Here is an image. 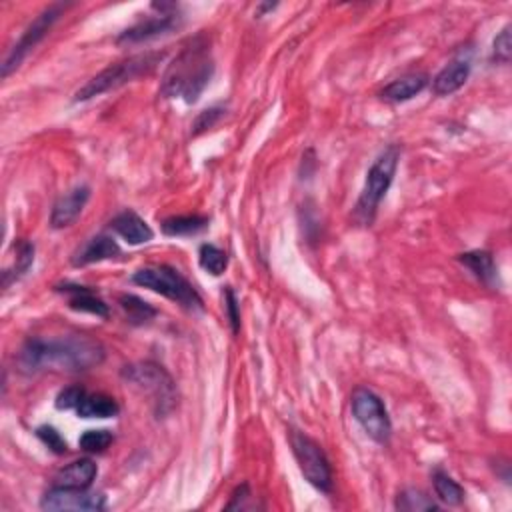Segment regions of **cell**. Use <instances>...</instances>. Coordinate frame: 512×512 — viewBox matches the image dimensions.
<instances>
[{"label": "cell", "instance_id": "2e32d148", "mask_svg": "<svg viewBox=\"0 0 512 512\" xmlns=\"http://www.w3.org/2000/svg\"><path fill=\"white\" fill-rule=\"evenodd\" d=\"M470 76V62L464 59H456L448 62L446 67L432 78V92L436 96H451L467 84Z\"/></svg>", "mask_w": 512, "mask_h": 512}, {"label": "cell", "instance_id": "5bb4252c", "mask_svg": "<svg viewBox=\"0 0 512 512\" xmlns=\"http://www.w3.org/2000/svg\"><path fill=\"white\" fill-rule=\"evenodd\" d=\"M120 256V246L112 236L108 235H96L92 238H88L86 243L78 248L72 256V264L75 267H88V264L118 259Z\"/></svg>", "mask_w": 512, "mask_h": 512}, {"label": "cell", "instance_id": "30bf717a", "mask_svg": "<svg viewBox=\"0 0 512 512\" xmlns=\"http://www.w3.org/2000/svg\"><path fill=\"white\" fill-rule=\"evenodd\" d=\"M40 508L48 512H100L107 508V496L88 488L52 486L44 492Z\"/></svg>", "mask_w": 512, "mask_h": 512}, {"label": "cell", "instance_id": "f1b7e54d", "mask_svg": "<svg viewBox=\"0 0 512 512\" xmlns=\"http://www.w3.org/2000/svg\"><path fill=\"white\" fill-rule=\"evenodd\" d=\"M84 395H86V390L83 387H78V384H72V387H67L59 392L54 404H56V408H59V411H72V408L76 411V406L80 404V400H83Z\"/></svg>", "mask_w": 512, "mask_h": 512}, {"label": "cell", "instance_id": "7c38bea8", "mask_svg": "<svg viewBox=\"0 0 512 512\" xmlns=\"http://www.w3.org/2000/svg\"><path fill=\"white\" fill-rule=\"evenodd\" d=\"M88 198H91V188L86 184H80V187H75L67 195H62L52 206L51 227L54 230L72 227L78 220V216L83 214Z\"/></svg>", "mask_w": 512, "mask_h": 512}, {"label": "cell", "instance_id": "484cf974", "mask_svg": "<svg viewBox=\"0 0 512 512\" xmlns=\"http://www.w3.org/2000/svg\"><path fill=\"white\" fill-rule=\"evenodd\" d=\"M198 264L208 275L220 276L228 267V254L214 244H203L198 248Z\"/></svg>", "mask_w": 512, "mask_h": 512}, {"label": "cell", "instance_id": "8fae6325", "mask_svg": "<svg viewBox=\"0 0 512 512\" xmlns=\"http://www.w3.org/2000/svg\"><path fill=\"white\" fill-rule=\"evenodd\" d=\"M179 16L172 12H160L156 16H150V19H144L140 22H136L134 27L126 28L124 32H120L116 43L118 44H140L148 43V40H155L158 36H164L168 32H172L174 28H179Z\"/></svg>", "mask_w": 512, "mask_h": 512}, {"label": "cell", "instance_id": "6da1fadb", "mask_svg": "<svg viewBox=\"0 0 512 512\" xmlns=\"http://www.w3.org/2000/svg\"><path fill=\"white\" fill-rule=\"evenodd\" d=\"M107 358L99 340L84 334L54 336V339H28L16 355V366L22 374H36L40 371L59 372H86L100 366Z\"/></svg>", "mask_w": 512, "mask_h": 512}, {"label": "cell", "instance_id": "d6a6232c", "mask_svg": "<svg viewBox=\"0 0 512 512\" xmlns=\"http://www.w3.org/2000/svg\"><path fill=\"white\" fill-rule=\"evenodd\" d=\"M251 499V491H248V484H240L235 492H232V499L227 504V510H240L244 508V502Z\"/></svg>", "mask_w": 512, "mask_h": 512}, {"label": "cell", "instance_id": "7a4b0ae2", "mask_svg": "<svg viewBox=\"0 0 512 512\" xmlns=\"http://www.w3.org/2000/svg\"><path fill=\"white\" fill-rule=\"evenodd\" d=\"M212 75L214 60L211 48H208V43L203 36H196L168 64L163 84H160V94L164 99L180 96L184 102L195 104L208 83H211Z\"/></svg>", "mask_w": 512, "mask_h": 512}, {"label": "cell", "instance_id": "ba28073f", "mask_svg": "<svg viewBox=\"0 0 512 512\" xmlns=\"http://www.w3.org/2000/svg\"><path fill=\"white\" fill-rule=\"evenodd\" d=\"M350 411L363 430L374 443L388 444L392 436V422L382 398L371 388L358 387L350 396Z\"/></svg>", "mask_w": 512, "mask_h": 512}, {"label": "cell", "instance_id": "83f0119b", "mask_svg": "<svg viewBox=\"0 0 512 512\" xmlns=\"http://www.w3.org/2000/svg\"><path fill=\"white\" fill-rule=\"evenodd\" d=\"M36 436L43 440V444L48 446V451H52L54 454H67L68 452L67 440H64V436L54 427H48V424H44V427H38Z\"/></svg>", "mask_w": 512, "mask_h": 512}, {"label": "cell", "instance_id": "7402d4cb", "mask_svg": "<svg viewBox=\"0 0 512 512\" xmlns=\"http://www.w3.org/2000/svg\"><path fill=\"white\" fill-rule=\"evenodd\" d=\"M14 252L16 259L12 267H6L3 272V288H8L12 283H16V280H20L30 270L32 264H35V244L28 243V240H16Z\"/></svg>", "mask_w": 512, "mask_h": 512}, {"label": "cell", "instance_id": "4fadbf2b", "mask_svg": "<svg viewBox=\"0 0 512 512\" xmlns=\"http://www.w3.org/2000/svg\"><path fill=\"white\" fill-rule=\"evenodd\" d=\"M110 228L132 246L147 244L155 238V230L150 228V224L134 211H123L116 214L115 219L110 220Z\"/></svg>", "mask_w": 512, "mask_h": 512}, {"label": "cell", "instance_id": "ac0fdd59", "mask_svg": "<svg viewBox=\"0 0 512 512\" xmlns=\"http://www.w3.org/2000/svg\"><path fill=\"white\" fill-rule=\"evenodd\" d=\"M428 84V76L420 75V72H412V75H404L396 80H392L380 91V99L387 102H406L414 99L416 94H420Z\"/></svg>", "mask_w": 512, "mask_h": 512}, {"label": "cell", "instance_id": "f546056e", "mask_svg": "<svg viewBox=\"0 0 512 512\" xmlns=\"http://www.w3.org/2000/svg\"><path fill=\"white\" fill-rule=\"evenodd\" d=\"M224 112H227L224 107H212V108H206L200 112L195 120V124H192V134L198 136L200 132H204L208 131V128L219 124V120L224 116Z\"/></svg>", "mask_w": 512, "mask_h": 512}, {"label": "cell", "instance_id": "e0dca14e", "mask_svg": "<svg viewBox=\"0 0 512 512\" xmlns=\"http://www.w3.org/2000/svg\"><path fill=\"white\" fill-rule=\"evenodd\" d=\"M96 475H99V467H96L92 459H80L70 462L68 467L59 470L54 476V486L64 488H91Z\"/></svg>", "mask_w": 512, "mask_h": 512}, {"label": "cell", "instance_id": "9c48e42d", "mask_svg": "<svg viewBox=\"0 0 512 512\" xmlns=\"http://www.w3.org/2000/svg\"><path fill=\"white\" fill-rule=\"evenodd\" d=\"M64 8H67V4H62V3H56V4H51V6H46L43 12H40L35 20H32L27 30L22 32V36L19 38V43H16L12 48H11V52L6 54V59L3 62V78H8L12 75V72L20 67V62L27 59V54L30 51H35V48L40 44V40H43L48 32H51L52 28V24L60 19V14L64 12Z\"/></svg>", "mask_w": 512, "mask_h": 512}, {"label": "cell", "instance_id": "1f68e13d", "mask_svg": "<svg viewBox=\"0 0 512 512\" xmlns=\"http://www.w3.org/2000/svg\"><path fill=\"white\" fill-rule=\"evenodd\" d=\"M224 308H227V316H228L232 332L238 334V331H240V308H238L236 294L230 286L227 288V294H224Z\"/></svg>", "mask_w": 512, "mask_h": 512}, {"label": "cell", "instance_id": "603a6c76", "mask_svg": "<svg viewBox=\"0 0 512 512\" xmlns=\"http://www.w3.org/2000/svg\"><path fill=\"white\" fill-rule=\"evenodd\" d=\"M432 486H435L436 499L448 504V507H459L464 502V496H467L464 488L448 472L440 468H436L435 475H432Z\"/></svg>", "mask_w": 512, "mask_h": 512}, {"label": "cell", "instance_id": "9a60e30c", "mask_svg": "<svg viewBox=\"0 0 512 512\" xmlns=\"http://www.w3.org/2000/svg\"><path fill=\"white\" fill-rule=\"evenodd\" d=\"M56 291L68 296V307L76 312H88V315L108 318V304L104 302L92 288L80 284H59Z\"/></svg>", "mask_w": 512, "mask_h": 512}, {"label": "cell", "instance_id": "836d02e7", "mask_svg": "<svg viewBox=\"0 0 512 512\" xmlns=\"http://www.w3.org/2000/svg\"><path fill=\"white\" fill-rule=\"evenodd\" d=\"M276 8V4H262L260 8H259V12L262 14V12H267V11H275Z\"/></svg>", "mask_w": 512, "mask_h": 512}, {"label": "cell", "instance_id": "4316f807", "mask_svg": "<svg viewBox=\"0 0 512 512\" xmlns=\"http://www.w3.org/2000/svg\"><path fill=\"white\" fill-rule=\"evenodd\" d=\"M112 440H115V436H112V432L110 430H86L83 436H80L78 440V446L83 448L84 452H104L107 448L112 444Z\"/></svg>", "mask_w": 512, "mask_h": 512}, {"label": "cell", "instance_id": "52a82bcc", "mask_svg": "<svg viewBox=\"0 0 512 512\" xmlns=\"http://www.w3.org/2000/svg\"><path fill=\"white\" fill-rule=\"evenodd\" d=\"M288 443H291V451L294 454L296 462L302 476L307 478V483L316 488V491L331 494L332 492V467L328 460L326 452L323 451L315 438H310L304 432L291 428L288 432Z\"/></svg>", "mask_w": 512, "mask_h": 512}, {"label": "cell", "instance_id": "d6986e66", "mask_svg": "<svg viewBox=\"0 0 512 512\" xmlns=\"http://www.w3.org/2000/svg\"><path fill=\"white\" fill-rule=\"evenodd\" d=\"M459 260L480 280V283H484L486 286L499 284V268H496L492 252L470 251L460 254Z\"/></svg>", "mask_w": 512, "mask_h": 512}, {"label": "cell", "instance_id": "277c9868", "mask_svg": "<svg viewBox=\"0 0 512 512\" xmlns=\"http://www.w3.org/2000/svg\"><path fill=\"white\" fill-rule=\"evenodd\" d=\"M163 60H164V52H144V54H136V56H131V59L110 64V67L99 72V75L92 76L83 88H80V91L75 94V100L76 102L91 100L104 92L116 91V88L132 83V80L136 78L148 76L150 72H155V68Z\"/></svg>", "mask_w": 512, "mask_h": 512}, {"label": "cell", "instance_id": "3957f363", "mask_svg": "<svg viewBox=\"0 0 512 512\" xmlns=\"http://www.w3.org/2000/svg\"><path fill=\"white\" fill-rule=\"evenodd\" d=\"M398 163L400 147L398 144H390V147L384 148L380 155L376 156L372 166L368 168L363 192H360L355 212H352V219H355L360 227H371L374 222L382 198L387 196V192L392 187V180H395Z\"/></svg>", "mask_w": 512, "mask_h": 512}, {"label": "cell", "instance_id": "d4e9b609", "mask_svg": "<svg viewBox=\"0 0 512 512\" xmlns=\"http://www.w3.org/2000/svg\"><path fill=\"white\" fill-rule=\"evenodd\" d=\"M395 508L400 512H432L440 507L432 500V496H427L419 488H404L396 496Z\"/></svg>", "mask_w": 512, "mask_h": 512}, {"label": "cell", "instance_id": "5b68a950", "mask_svg": "<svg viewBox=\"0 0 512 512\" xmlns=\"http://www.w3.org/2000/svg\"><path fill=\"white\" fill-rule=\"evenodd\" d=\"M123 379L142 392H147L152 400L156 419H164V416L171 414L176 408V403H179V392H176L172 376L156 363L147 360V363L128 364L123 368Z\"/></svg>", "mask_w": 512, "mask_h": 512}, {"label": "cell", "instance_id": "4dcf8cb0", "mask_svg": "<svg viewBox=\"0 0 512 512\" xmlns=\"http://www.w3.org/2000/svg\"><path fill=\"white\" fill-rule=\"evenodd\" d=\"M510 54H512V48H510V27H504L499 36L494 38V44H492V60H496L499 64H508L510 62Z\"/></svg>", "mask_w": 512, "mask_h": 512}, {"label": "cell", "instance_id": "cb8c5ba5", "mask_svg": "<svg viewBox=\"0 0 512 512\" xmlns=\"http://www.w3.org/2000/svg\"><path fill=\"white\" fill-rule=\"evenodd\" d=\"M118 304L126 315L128 323L134 326L147 324L158 315V310L155 307H150L148 302H144L142 299H139V296H134V294H120Z\"/></svg>", "mask_w": 512, "mask_h": 512}, {"label": "cell", "instance_id": "8992f818", "mask_svg": "<svg viewBox=\"0 0 512 512\" xmlns=\"http://www.w3.org/2000/svg\"><path fill=\"white\" fill-rule=\"evenodd\" d=\"M132 283L148 291L166 296L168 300L179 302L187 310H203L204 302L195 286L184 278L179 270L166 264L160 267H144L132 275Z\"/></svg>", "mask_w": 512, "mask_h": 512}, {"label": "cell", "instance_id": "ffe728a7", "mask_svg": "<svg viewBox=\"0 0 512 512\" xmlns=\"http://www.w3.org/2000/svg\"><path fill=\"white\" fill-rule=\"evenodd\" d=\"M120 412L118 403L104 392H86L76 406L80 419H115Z\"/></svg>", "mask_w": 512, "mask_h": 512}, {"label": "cell", "instance_id": "44dd1931", "mask_svg": "<svg viewBox=\"0 0 512 512\" xmlns=\"http://www.w3.org/2000/svg\"><path fill=\"white\" fill-rule=\"evenodd\" d=\"M208 216L203 214H182V216H171L164 219L160 224V230L166 236H195L208 228Z\"/></svg>", "mask_w": 512, "mask_h": 512}]
</instances>
